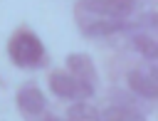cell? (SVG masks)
I'll return each mask as SVG.
<instances>
[{"label":"cell","mask_w":158,"mask_h":121,"mask_svg":"<svg viewBox=\"0 0 158 121\" xmlns=\"http://www.w3.org/2000/svg\"><path fill=\"white\" fill-rule=\"evenodd\" d=\"M47 101H44V94L37 89V86H25L17 91V109L30 114V116H40L44 111Z\"/></svg>","instance_id":"5"},{"label":"cell","mask_w":158,"mask_h":121,"mask_svg":"<svg viewBox=\"0 0 158 121\" xmlns=\"http://www.w3.org/2000/svg\"><path fill=\"white\" fill-rule=\"evenodd\" d=\"M7 57L12 59L15 67L22 69H37L47 64V49L42 44V40L30 32V30H20L10 37L7 42Z\"/></svg>","instance_id":"1"},{"label":"cell","mask_w":158,"mask_h":121,"mask_svg":"<svg viewBox=\"0 0 158 121\" xmlns=\"http://www.w3.org/2000/svg\"><path fill=\"white\" fill-rule=\"evenodd\" d=\"M133 27L128 20H96V22H89V25H81V35L84 37H109L114 32H121V30H128Z\"/></svg>","instance_id":"7"},{"label":"cell","mask_w":158,"mask_h":121,"mask_svg":"<svg viewBox=\"0 0 158 121\" xmlns=\"http://www.w3.org/2000/svg\"><path fill=\"white\" fill-rule=\"evenodd\" d=\"M44 121H67V119H59V116H47Z\"/></svg>","instance_id":"13"},{"label":"cell","mask_w":158,"mask_h":121,"mask_svg":"<svg viewBox=\"0 0 158 121\" xmlns=\"http://www.w3.org/2000/svg\"><path fill=\"white\" fill-rule=\"evenodd\" d=\"M67 121H99V111L86 101H77V104L69 106Z\"/></svg>","instance_id":"10"},{"label":"cell","mask_w":158,"mask_h":121,"mask_svg":"<svg viewBox=\"0 0 158 121\" xmlns=\"http://www.w3.org/2000/svg\"><path fill=\"white\" fill-rule=\"evenodd\" d=\"M151 77L158 81V64H153V67H151Z\"/></svg>","instance_id":"12"},{"label":"cell","mask_w":158,"mask_h":121,"mask_svg":"<svg viewBox=\"0 0 158 121\" xmlns=\"http://www.w3.org/2000/svg\"><path fill=\"white\" fill-rule=\"evenodd\" d=\"M128 79V86L136 96H143V99H158V81L151 77V74H143L138 69H131L126 74Z\"/></svg>","instance_id":"6"},{"label":"cell","mask_w":158,"mask_h":121,"mask_svg":"<svg viewBox=\"0 0 158 121\" xmlns=\"http://www.w3.org/2000/svg\"><path fill=\"white\" fill-rule=\"evenodd\" d=\"M49 89L59 96V99H91L94 96V86L77 79L69 72H54L49 74Z\"/></svg>","instance_id":"3"},{"label":"cell","mask_w":158,"mask_h":121,"mask_svg":"<svg viewBox=\"0 0 158 121\" xmlns=\"http://www.w3.org/2000/svg\"><path fill=\"white\" fill-rule=\"evenodd\" d=\"M67 69H69V74H74L77 79L96 86V69H94V62H91L89 54H77V52H72V54L67 57Z\"/></svg>","instance_id":"4"},{"label":"cell","mask_w":158,"mask_h":121,"mask_svg":"<svg viewBox=\"0 0 158 121\" xmlns=\"http://www.w3.org/2000/svg\"><path fill=\"white\" fill-rule=\"evenodd\" d=\"M131 44H133V49H136L143 59H158V40L138 32V35L131 37Z\"/></svg>","instance_id":"9"},{"label":"cell","mask_w":158,"mask_h":121,"mask_svg":"<svg viewBox=\"0 0 158 121\" xmlns=\"http://www.w3.org/2000/svg\"><path fill=\"white\" fill-rule=\"evenodd\" d=\"M136 10L133 0H79L74 7L77 25H89L96 20H128Z\"/></svg>","instance_id":"2"},{"label":"cell","mask_w":158,"mask_h":121,"mask_svg":"<svg viewBox=\"0 0 158 121\" xmlns=\"http://www.w3.org/2000/svg\"><path fill=\"white\" fill-rule=\"evenodd\" d=\"M143 25H148V27H153V30L158 32V12H153V15H148V17L143 20Z\"/></svg>","instance_id":"11"},{"label":"cell","mask_w":158,"mask_h":121,"mask_svg":"<svg viewBox=\"0 0 158 121\" xmlns=\"http://www.w3.org/2000/svg\"><path fill=\"white\" fill-rule=\"evenodd\" d=\"M99 121H146L141 111H136L128 104H114L104 114H99Z\"/></svg>","instance_id":"8"}]
</instances>
